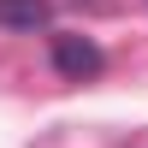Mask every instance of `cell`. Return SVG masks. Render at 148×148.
Wrapping results in <instances>:
<instances>
[{"mask_svg":"<svg viewBox=\"0 0 148 148\" xmlns=\"http://www.w3.org/2000/svg\"><path fill=\"white\" fill-rule=\"evenodd\" d=\"M101 47L89 42V36H53V71L65 83H89V77H101Z\"/></svg>","mask_w":148,"mask_h":148,"instance_id":"6da1fadb","label":"cell"},{"mask_svg":"<svg viewBox=\"0 0 148 148\" xmlns=\"http://www.w3.org/2000/svg\"><path fill=\"white\" fill-rule=\"evenodd\" d=\"M53 6L47 0H0V30H47Z\"/></svg>","mask_w":148,"mask_h":148,"instance_id":"7a4b0ae2","label":"cell"}]
</instances>
